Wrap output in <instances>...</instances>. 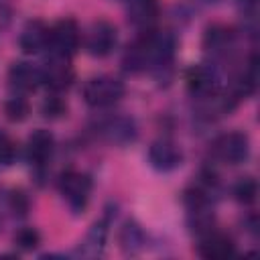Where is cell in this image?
I'll return each mask as SVG.
<instances>
[{
    "label": "cell",
    "mask_w": 260,
    "mask_h": 260,
    "mask_svg": "<svg viewBox=\"0 0 260 260\" xmlns=\"http://www.w3.org/2000/svg\"><path fill=\"white\" fill-rule=\"evenodd\" d=\"M175 53V39L169 32L144 30L124 53V67L132 73L165 67Z\"/></svg>",
    "instance_id": "1"
},
{
    "label": "cell",
    "mask_w": 260,
    "mask_h": 260,
    "mask_svg": "<svg viewBox=\"0 0 260 260\" xmlns=\"http://www.w3.org/2000/svg\"><path fill=\"white\" fill-rule=\"evenodd\" d=\"M91 177L81 171H65L59 179V193L73 213H83L91 197Z\"/></svg>",
    "instance_id": "2"
},
{
    "label": "cell",
    "mask_w": 260,
    "mask_h": 260,
    "mask_svg": "<svg viewBox=\"0 0 260 260\" xmlns=\"http://www.w3.org/2000/svg\"><path fill=\"white\" fill-rule=\"evenodd\" d=\"M124 83L112 75H98L85 81L83 85V100L91 108H108L114 106L124 98Z\"/></svg>",
    "instance_id": "3"
},
{
    "label": "cell",
    "mask_w": 260,
    "mask_h": 260,
    "mask_svg": "<svg viewBox=\"0 0 260 260\" xmlns=\"http://www.w3.org/2000/svg\"><path fill=\"white\" fill-rule=\"evenodd\" d=\"M211 154L223 165H240L250 154V140L244 132H223L211 142Z\"/></svg>",
    "instance_id": "4"
},
{
    "label": "cell",
    "mask_w": 260,
    "mask_h": 260,
    "mask_svg": "<svg viewBox=\"0 0 260 260\" xmlns=\"http://www.w3.org/2000/svg\"><path fill=\"white\" fill-rule=\"evenodd\" d=\"M81 43V30L73 18H61L49 26V49L51 53L71 57Z\"/></svg>",
    "instance_id": "5"
},
{
    "label": "cell",
    "mask_w": 260,
    "mask_h": 260,
    "mask_svg": "<svg viewBox=\"0 0 260 260\" xmlns=\"http://www.w3.org/2000/svg\"><path fill=\"white\" fill-rule=\"evenodd\" d=\"M118 30L108 20H95L89 24L83 37V47L91 57H106L116 49Z\"/></svg>",
    "instance_id": "6"
},
{
    "label": "cell",
    "mask_w": 260,
    "mask_h": 260,
    "mask_svg": "<svg viewBox=\"0 0 260 260\" xmlns=\"http://www.w3.org/2000/svg\"><path fill=\"white\" fill-rule=\"evenodd\" d=\"M185 81H187L189 91L193 95H197L199 100L209 98V95H215L221 89V75H219V71L213 65H205V63L193 65L187 71Z\"/></svg>",
    "instance_id": "7"
},
{
    "label": "cell",
    "mask_w": 260,
    "mask_h": 260,
    "mask_svg": "<svg viewBox=\"0 0 260 260\" xmlns=\"http://www.w3.org/2000/svg\"><path fill=\"white\" fill-rule=\"evenodd\" d=\"M43 73V83H47L53 91H63L67 89L73 79H75V69L71 65V57L51 53L47 63L41 67Z\"/></svg>",
    "instance_id": "8"
},
{
    "label": "cell",
    "mask_w": 260,
    "mask_h": 260,
    "mask_svg": "<svg viewBox=\"0 0 260 260\" xmlns=\"http://www.w3.org/2000/svg\"><path fill=\"white\" fill-rule=\"evenodd\" d=\"M197 252L205 260H223L236 254V244L230 236L219 234V232H207L201 236L197 244Z\"/></svg>",
    "instance_id": "9"
},
{
    "label": "cell",
    "mask_w": 260,
    "mask_h": 260,
    "mask_svg": "<svg viewBox=\"0 0 260 260\" xmlns=\"http://www.w3.org/2000/svg\"><path fill=\"white\" fill-rule=\"evenodd\" d=\"M8 83L20 95L30 93V91H35L43 83L41 67L32 65V63H24V61L14 63L10 67V71H8Z\"/></svg>",
    "instance_id": "10"
},
{
    "label": "cell",
    "mask_w": 260,
    "mask_h": 260,
    "mask_svg": "<svg viewBox=\"0 0 260 260\" xmlns=\"http://www.w3.org/2000/svg\"><path fill=\"white\" fill-rule=\"evenodd\" d=\"M183 160V152L181 148L167 140V138H160V140H154L148 148V162L156 169V171H173L181 165Z\"/></svg>",
    "instance_id": "11"
},
{
    "label": "cell",
    "mask_w": 260,
    "mask_h": 260,
    "mask_svg": "<svg viewBox=\"0 0 260 260\" xmlns=\"http://www.w3.org/2000/svg\"><path fill=\"white\" fill-rule=\"evenodd\" d=\"M18 47L24 55H37L49 49V26L43 20H28L20 30Z\"/></svg>",
    "instance_id": "12"
},
{
    "label": "cell",
    "mask_w": 260,
    "mask_h": 260,
    "mask_svg": "<svg viewBox=\"0 0 260 260\" xmlns=\"http://www.w3.org/2000/svg\"><path fill=\"white\" fill-rule=\"evenodd\" d=\"M55 150V138L49 130H35L26 140V158L32 167H45Z\"/></svg>",
    "instance_id": "13"
},
{
    "label": "cell",
    "mask_w": 260,
    "mask_h": 260,
    "mask_svg": "<svg viewBox=\"0 0 260 260\" xmlns=\"http://www.w3.org/2000/svg\"><path fill=\"white\" fill-rule=\"evenodd\" d=\"M100 134L110 144L124 146L136 138V124H134V120H130L126 116H114V118H108L106 122H102Z\"/></svg>",
    "instance_id": "14"
},
{
    "label": "cell",
    "mask_w": 260,
    "mask_h": 260,
    "mask_svg": "<svg viewBox=\"0 0 260 260\" xmlns=\"http://www.w3.org/2000/svg\"><path fill=\"white\" fill-rule=\"evenodd\" d=\"M126 10L132 24L142 30H150L158 16L156 0H126Z\"/></svg>",
    "instance_id": "15"
},
{
    "label": "cell",
    "mask_w": 260,
    "mask_h": 260,
    "mask_svg": "<svg viewBox=\"0 0 260 260\" xmlns=\"http://www.w3.org/2000/svg\"><path fill=\"white\" fill-rule=\"evenodd\" d=\"M106 238H108V225L106 221H95L85 238L81 240L79 248H77V254L83 256V258H98L104 254V248H106Z\"/></svg>",
    "instance_id": "16"
},
{
    "label": "cell",
    "mask_w": 260,
    "mask_h": 260,
    "mask_svg": "<svg viewBox=\"0 0 260 260\" xmlns=\"http://www.w3.org/2000/svg\"><path fill=\"white\" fill-rule=\"evenodd\" d=\"M234 43H236L234 30L228 26H221V24L209 26L205 32V39H203V47L211 55H225L234 47Z\"/></svg>",
    "instance_id": "17"
},
{
    "label": "cell",
    "mask_w": 260,
    "mask_h": 260,
    "mask_svg": "<svg viewBox=\"0 0 260 260\" xmlns=\"http://www.w3.org/2000/svg\"><path fill=\"white\" fill-rule=\"evenodd\" d=\"M120 244H122V248L126 252H138L144 246V234H142V230L136 223L128 221L124 225L122 234H120Z\"/></svg>",
    "instance_id": "18"
},
{
    "label": "cell",
    "mask_w": 260,
    "mask_h": 260,
    "mask_svg": "<svg viewBox=\"0 0 260 260\" xmlns=\"http://www.w3.org/2000/svg\"><path fill=\"white\" fill-rule=\"evenodd\" d=\"M28 112H30V106H28L26 98L20 95V93L12 95V98L6 100V104H4V114H6V118L12 120V122H22V120L28 116Z\"/></svg>",
    "instance_id": "19"
},
{
    "label": "cell",
    "mask_w": 260,
    "mask_h": 260,
    "mask_svg": "<svg viewBox=\"0 0 260 260\" xmlns=\"http://www.w3.org/2000/svg\"><path fill=\"white\" fill-rule=\"evenodd\" d=\"M258 195V183L256 179L252 177H242L236 185H234V197L240 201V203H252Z\"/></svg>",
    "instance_id": "20"
},
{
    "label": "cell",
    "mask_w": 260,
    "mask_h": 260,
    "mask_svg": "<svg viewBox=\"0 0 260 260\" xmlns=\"http://www.w3.org/2000/svg\"><path fill=\"white\" fill-rule=\"evenodd\" d=\"M14 244H16V248H20V250H24V252H30V250H35V248H39V244H41V234L35 230V228H20V230H16V234H14Z\"/></svg>",
    "instance_id": "21"
},
{
    "label": "cell",
    "mask_w": 260,
    "mask_h": 260,
    "mask_svg": "<svg viewBox=\"0 0 260 260\" xmlns=\"http://www.w3.org/2000/svg\"><path fill=\"white\" fill-rule=\"evenodd\" d=\"M16 154H18L16 142L6 132L0 130V165H12Z\"/></svg>",
    "instance_id": "22"
},
{
    "label": "cell",
    "mask_w": 260,
    "mask_h": 260,
    "mask_svg": "<svg viewBox=\"0 0 260 260\" xmlns=\"http://www.w3.org/2000/svg\"><path fill=\"white\" fill-rule=\"evenodd\" d=\"M65 110H67V108H65V104H63L59 98H49V100L45 102V108H43L45 116H51V118L65 114Z\"/></svg>",
    "instance_id": "23"
},
{
    "label": "cell",
    "mask_w": 260,
    "mask_h": 260,
    "mask_svg": "<svg viewBox=\"0 0 260 260\" xmlns=\"http://www.w3.org/2000/svg\"><path fill=\"white\" fill-rule=\"evenodd\" d=\"M8 20H10V6L4 0H0V30L8 24Z\"/></svg>",
    "instance_id": "24"
},
{
    "label": "cell",
    "mask_w": 260,
    "mask_h": 260,
    "mask_svg": "<svg viewBox=\"0 0 260 260\" xmlns=\"http://www.w3.org/2000/svg\"><path fill=\"white\" fill-rule=\"evenodd\" d=\"M246 2H256V0H246Z\"/></svg>",
    "instance_id": "25"
}]
</instances>
